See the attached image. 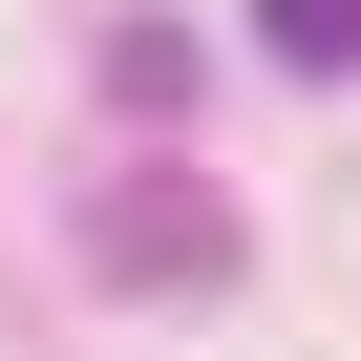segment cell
<instances>
[{
    "instance_id": "obj_1",
    "label": "cell",
    "mask_w": 361,
    "mask_h": 361,
    "mask_svg": "<svg viewBox=\"0 0 361 361\" xmlns=\"http://www.w3.org/2000/svg\"><path fill=\"white\" fill-rule=\"evenodd\" d=\"M85 234H106L128 276H213V213H192V192H170V170H128V192H106Z\"/></svg>"
},
{
    "instance_id": "obj_2",
    "label": "cell",
    "mask_w": 361,
    "mask_h": 361,
    "mask_svg": "<svg viewBox=\"0 0 361 361\" xmlns=\"http://www.w3.org/2000/svg\"><path fill=\"white\" fill-rule=\"evenodd\" d=\"M255 43L276 64H361V0H255Z\"/></svg>"
}]
</instances>
